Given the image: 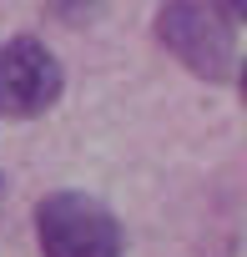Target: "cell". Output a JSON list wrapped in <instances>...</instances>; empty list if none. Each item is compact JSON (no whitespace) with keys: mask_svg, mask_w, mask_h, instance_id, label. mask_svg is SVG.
Returning a JSON list of instances; mask_svg holds the SVG:
<instances>
[{"mask_svg":"<svg viewBox=\"0 0 247 257\" xmlns=\"http://www.w3.org/2000/svg\"><path fill=\"white\" fill-rule=\"evenodd\" d=\"M222 6V16H232V21H247V0H217Z\"/></svg>","mask_w":247,"mask_h":257,"instance_id":"obj_5","label":"cell"},{"mask_svg":"<svg viewBox=\"0 0 247 257\" xmlns=\"http://www.w3.org/2000/svg\"><path fill=\"white\" fill-rule=\"evenodd\" d=\"M46 16L61 26H91L101 16V0H46Z\"/></svg>","mask_w":247,"mask_h":257,"instance_id":"obj_4","label":"cell"},{"mask_svg":"<svg viewBox=\"0 0 247 257\" xmlns=\"http://www.w3.org/2000/svg\"><path fill=\"white\" fill-rule=\"evenodd\" d=\"M152 31L197 81L237 76V31L232 16H222V6H212V0H162Z\"/></svg>","mask_w":247,"mask_h":257,"instance_id":"obj_1","label":"cell"},{"mask_svg":"<svg viewBox=\"0 0 247 257\" xmlns=\"http://www.w3.org/2000/svg\"><path fill=\"white\" fill-rule=\"evenodd\" d=\"M36 242L41 257H121L127 232L86 192H51L36 202Z\"/></svg>","mask_w":247,"mask_h":257,"instance_id":"obj_2","label":"cell"},{"mask_svg":"<svg viewBox=\"0 0 247 257\" xmlns=\"http://www.w3.org/2000/svg\"><path fill=\"white\" fill-rule=\"evenodd\" d=\"M66 91V71L36 36H16L0 46V116L36 121L46 116Z\"/></svg>","mask_w":247,"mask_h":257,"instance_id":"obj_3","label":"cell"},{"mask_svg":"<svg viewBox=\"0 0 247 257\" xmlns=\"http://www.w3.org/2000/svg\"><path fill=\"white\" fill-rule=\"evenodd\" d=\"M237 81H242V101H247V61L237 66Z\"/></svg>","mask_w":247,"mask_h":257,"instance_id":"obj_6","label":"cell"}]
</instances>
